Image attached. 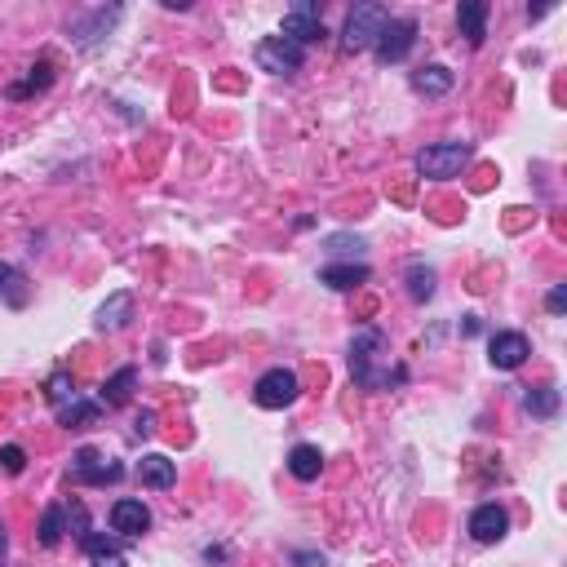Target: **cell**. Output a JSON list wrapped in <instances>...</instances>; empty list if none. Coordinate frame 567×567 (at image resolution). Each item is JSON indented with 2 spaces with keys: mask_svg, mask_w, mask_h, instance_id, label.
<instances>
[{
  "mask_svg": "<svg viewBox=\"0 0 567 567\" xmlns=\"http://www.w3.org/2000/svg\"><path fill=\"white\" fill-rule=\"evenodd\" d=\"M350 377L364 390H390L404 381V368H390V342L381 328H359L350 337Z\"/></svg>",
  "mask_w": 567,
  "mask_h": 567,
  "instance_id": "obj_1",
  "label": "cell"
},
{
  "mask_svg": "<svg viewBox=\"0 0 567 567\" xmlns=\"http://www.w3.org/2000/svg\"><path fill=\"white\" fill-rule=\"evenodd\" d=\"M297 395H302V381H297L293 368H266V373L257 377V386H253V404L266 408V412L293 408Z\"/></svg>",
  "mask_w": 567,
  "mask_h": 567,
  "instance_id": "obj_2",
  "label": "cell"
},
{
  "mask_svg": "<svg viewBox=\"0 0 567 567\" xmlns=\"http://www.w3.org/2000/svg\"><path fill=\"white\" fill-rule=\"evenodd\" d=\"M470 142H435V147H426V151H417V173L421 178H457L461 169L470 164Z\"/></svg>",
  "mask_w": 567,
  "mask_h": 567,
  "instance_id": "obj_3",
  "label": "cell"
},
{
  "mask_svg": "<svg viewBox=\"0 0 567 567\" xmlns=\"http://www.w3.org/2000/svg\"><path fill=\"white\" fill-rule=\"evenodd\" d=\"M390 9L386 5H355L346 14V27H342V49L346 54H359V49H373L377 32L386 27Z\"/></svg>",
  "mask_w": 567,
  "mask_h": 567,
  "instance_id": "obj_4",
  "label": "cell"
},
{
  "mask_svg": "<svg viewBox=\"0 0 567 567\" xmlns=\"http://www.w3.org/2000/svg\"><path fill=\"white\" fill-rule=\"evenodd\" d=\"M412 45H417V23L412 18H386V27L373 40V54H377V63L390 67V63H404L412 54Z\"/></svg>",
  "mask_w": 567,
  "mask_h": 567,
  "instance_id": "obj_5",
  "label": "cell"
},
{
  "mask_svg": "<svg viewBox=\"0 0 567 567\" xmlns=\"http://www.w3.org/2000/svg\"><path fill=\"white\" fill-rule=\"evenodd\" d=\"M120 479H125V466L111 461L107 452L80 448L76 457H71V483H94V488H107V483H120Z\"/></svg>",
  "mask_w": 567,
  "mask_h": 567,
  "instance_id": "obj_6",
  "label": "cell"
},
{
  "mask_svg": "<svg viewBox=\"0 0 567 567\" xmlns=\"http://www.w3.org/2000/svg\"><path fill=\"white\" fill-rule=\"evenodd\" d=\"M302 63H306V49L293 45V40H284V36L257 40V67L271 71V76H297Z\"/></svg>",
  "mask_w": 567,
  "mask_h": 567,
  "instance_id": "obj_7",
  "label": "cell"
},
{
  "mask_svg": "<svg viewBox=\"0 0 567 567\" xmlns=\"http://www.w3.org/2000/svg\"><path fill=\"white\" fill-rule=\"evenodd\" d=\"M284 40H293V45H315V40H324V14H319L315 0H297L293 9L284 14V27H280Z\"/></svg>",
  "mask_w": 567,
  "mask_h": 567,
  "instance_id": "obj_8",
  "label": "cell"
},
{
  "mask_svg": "<svg viewBox=\"0 0 567 567\" xmlns=\"http://www.w3.org/2000/svg\"><path fill=\"white\" fill-rule=\"evenodd\" d=\"M466 528H470V536H474L479 545H497L501 536L510 532V514H505V505H497V501H483L479 510L470 514Z\"/></svg>",
  "mask_w": 567,
  "mask_h": 567,
  "instance_id": "obj_9",
  "label": "cell"
},
{
  "mask_svg": "<svg viewBox=\"0 0 567 567\" xmlns=\"http://www.w3.org/2000/svg\"><path fill=\"white\" fill-rule=\"evenodd\" d=\"M528 355H532V346H528V337H523V333H492V342H488L492 368L514 373V368L528 364Z\"/></svg>",
  "mask_w": 567,
  "mask_h": 567,
  "instance_id": "obj_10",
  "label": "cell"
},
{
  "mask_svg": "<svg viewBox=\"0 0 567 567\" xmlns=\"http://www.w3.org/2000/svg\"><path fill=\"white\" fill-rule=\"evenodd\" d=\"M151 528V510L147 501L138 497H120L116 505H111V532L116 536H142Z\"/></svg>",
  "mask_w": 567,
  "mask_h": 567,
  "instance_id": "obj_11",
  "label": "cell"
},
{
  "mask_svg": "<svg viewBox=\"0 0 567 567\" xmlns=\"http://www.w3.org/2000/svg\"><path fill=\"white\" fill-rule=\"evenodd\" d=\"M129 319H133V293H111L107 302L98 306V315H94V328L98 333H120V328H129Z\"/></svg>",
  "mask_w": 567,
  "mask_h": 567,
  "instance_id": "obj_12",
  "label": "cell"
},
{
  "mask_svg": "<svg viewBox=\"0 0 567 567\" xmlns=\"http://www.w3.org/2000/svg\"><path fill=\"white\" fill-rule=\"evenodd\" d=\"M80 550L89 554L94 567H125V550H120V541L107 532H85L80 536Z\"/></svg>",
  "mask_w": 567,
  "mask_h": 567,
  "instance_id": "obj_13",
  "label": "cell"
},
{
  "mask_svg": "<svg viewBox=\"0 0 567 567\" xmlns=\"http://www.w3.org/2000/svg\"><path fill=\"white\" fill-rule=\"evenodd\" d=\"M488 14H492L488 0H461V9H457V27L474 49H479L483 36H488Z\"/></svg>",
  "mask_w": 567,
  "mask_h": 567,
  "instance_id": "obj_14",
  "label": "cell"
},
{
  "mask_svg": "<svg viewBox=\"0 0 567 567\" xmlns=\"http://www.w3.org/2000/svg\"><path fill=\"white\" fill-rule=\"evenodd\" d=\"M138 479H142V488L164 492V488H173V483H178V466H173L164 452H147V457L138 461Z\"/></svg>",
  "mask_w": 567,
  "mask_h": 567,
  "instance_id": "obj_15",
  "label": "cell"
},
{
  "mask_svg": "<svg viewBox=\"0 0 567 567\" xmlns=\"http://www.w3.org/2000/svg\"><path fill=\"white\" fill-rule=\"evenodd\" d=\"M319 284L337 288V293H350V288L368 284V266L364 262H328L324 271H319Z\"/></svg>",
  "mask_w": 567,
  "mask_h": 567,
  "instance_id": "obj_16",
  "label": "cell"
},
{
  "mask_svg": "<svg viewBox=\"0 0 567 567\" xmlns=\"http://www.w3.org/2000/svg\"><path fill=\"white\" fill-rule=\"evenodd\" d=\"M120 14H125L120 5H111V9H94V14H85L76 27H71V36H76L80 45H94V40H102V36L111 32V27H116V18H120Z\"/></svg>",
  "mask_w": 567,
  "mask_h": 567,
  "instance_id": "obj_17",
  "label": "cell"
},
{
  "mask_svg": "<svg viewBox=\"0 0 567 567\" xmlns=\"http://www.w3.org/2000/svg\"><path fill=\"white\" fill-rule=\"evenodd\" d=\"M288 474H293L297 483H315L319 474H324V452H319L315 443H297V448L288 452Z\"/></svg>",
  "mask_w": 567,
  "mask_h": 567,
  "instance_id": "obj_18",
  "label": "cell"
},
{
  "mask_svg": "<svg viewBox=\"0 0 567 567\" xmlns=\"http://www.w3.org/2000/svg\"><path fill=\"white\" fill-rule=\"evenodd\" d=\"M457 85V76H452L443 63H430V67H417L412 71V89H417L421 98H443L448 89Z\"/></svg>",
  "mask_w": 567,
  "mask_h": 567,
  "instance_id": "obj_19",
  "label": "cell"
},
{
  "mask_svg": "<svg viewBox=\"0 0 567 567\" xmlns=\"http://www.w3.org/2000/svg\"><path fill=\"white\" fill-rule=\"evenodd\" d=\"M133 386H138V368H120V373H111L107 381H102V395H98V404H107V408L129 404Z\"/></svg>",
  "mask_w": 567,
  "mask_h": 567,
  "instance_id": "obj_20",
  "label": "cell"
},
{
  "mask_svg": "<svg viewBox=\"0 0 567 567\" xmlns=\"http://www.w3.org/2000/svg\"><path fill=\"white\" fill-rule=\"evenodd\" d=\"M98 408L102 404H94V399H85V395H76L71 404H63L58 408V421H63L67 430H80V426H94L98 421Z\"/></svg>",
  "mask_w": 567,
  "mask_h": 567,
  "instance_id": "obj_21",
  "label": "cell"
},
{
  "mask_svg": "<svg viewBox=\"0 0 567 567\" xmlns=\"http://www.w3.org/2000/svg\"><path fill=\"white\" fill-rule=\"evenodd\" d=\"M63 536H67V505H49L45 519H40V545H45V550H54Z\"/></svg>",
  "mask_w": 567,
  "mask_h": 567,
  "instance_id": "obj_22",
  "label": "cell"
},
{
  "mask_svg": "<svg viewBox=\"0 0 567 567\" xmlns=\"http://www.w3.org/2000/svg\"><path fill=\"white\" fill-rule=\"evenodd\" d=\"M76 395H80V390H76V381H71V373H63V368H58V373H49V381H45V399L54 404V412L63 408V404H71Z\"/></svg>",
  "mask_w": 567,
  "mask_h": 567,
  "instance_id": "obj_23",
  "label": "cell"
},
{
  "mask_svg": "<svg viewBox=\"0 0 567 567\" xmlns=\"http://www.w3.org/2000/svg\"><path fill=\"white\" fill-rule=\"evenodd\" d=\"M523 408H528L532 417H554V412H559V390H554V386H536V390L523 395Z\"/></svg>",
  "mask_w": 567,
  "mask_h": 567,
  "instance_id": "obj_24",
  "label": "cell"
},
{
  "mask_svg": "<svg viewBox=\"0 0 567 567\" xmlns=\"http://www.w3.org/2000/svg\"><path fill=\"white\" fill-rule=\"evenodd\" d=\"M49 85H54V63L40 58V63L32 67V80H27V85H14V89H9V98H32L36 89H49Z\"/></svg>",
  "mask_w": 567,
  "mask_h": 567,
  "instance_id": "obj_25",
  "label": "cell"
},
{
  "mask_svg": "<svg viewBox=\"0 0 567 567\" xmlns=\"http://www.w3.org/2000/svg\"><path fill=\"white\" fill-rule=\"evenodd\" d=\"M27 275L18 271V266H9V262H0V293H9V302L14 306H23L27 302Z\"/></svg>",
  "mask_w": 567,
  "mask_h": 567,
  "instance_id": "obj_26",
  "label": "cell"
},
{
  "mask_svg": "<svg viewBox=\"0 0 567 567\" xmlns=\"http://www.w3.org/2000/svg\"><path fill=\"white\" fill-rule=\"evenodd\" d=\"M408 293L412 302H426V297H435V271L430 266H408Z\"/></svg>",
  "mask_w": 567,
  "mask_h": 567,
  "instance_id": "obj_27",
  "label": "cell"
},
{
  "mask_svg": "<svg viewBox=\"0 0 567 567\" xmlns=\"http://www.w3.org/2000/svg\"><path fill=\"white\" fill-rule=\"evenodd\" d=\"M324 249L333 253V257H346V262H355V253L364 249V240H359V235H328Z\"/></svg>",
  "mask_w": 567,
  "mask_h": 567,
  "instance_id": "obj_28",
  "label": "cell"
},
{
  "mask_svg": "<svg viewBox=\"0 0 567 567\" xmlns=\"http://www.w3.org/2000/svg\"><path fill=\"white\" fill-rule=\"evenodd\" d=\"M0 470H5V474H23L27 470V452L18 448V443H5V448H0Z\"/></svg>",
  "mask_w": 567,
  "mask_h": 567,
  "instance_id": "obj_29",
  "label": "cell"
},
{
  "mask_svg": "<svg viewBox=\"0 0 567 567\" xmlns=\"http://www.w3.org/2000/svg\"><path fill=\"white\" fill-rule=\"evenodd\" d=\"M67 532L76 536V541L89 532V510H85L80 501H71V505H67Z\"/></svg>",
  "mask_w": 567,
  "mask_h": 567,
  "instance_id": "obj_30",
  "label": "cell"
},
{
  "mask_svg": "<svg viewBox=\"0 0 567 567\" xmlns=\"http://www.w3.org/2000/svg\"><path fill=\"white\" fill-rule=\"evenodd\" d=\"M545 306H550V315H563L567 311V284H554L550 297H545Z\"/></svg>",
  "mask_w": 567,
  "mask_h": 567,
  "instance_id": "obj_31",
  "label": "cell"
},
{
  "mask_svg": "<svg viewBox=\"0 0 567 567\" xmlns=\"http://www.w3.org/2000/svg\"><path fill=\"white\" fill-rule=\"evenodd\" d=\"M133 430H138V435H156V412L142 408V412H138V421H133Z\"/></svg>",
  "mask_w": 567,
  "mask_h": 567,
  "instance_id": "obj_32",
  "label": "cell"
},
{
  "mask_svg": "<svg viewBox=\"0 0 567 567\" xmlns=\"http://www.w3.org/2000/svg\"><path fill=\"white\" fill-rule=\"evenodd\" d=\"M302 567H324V554H293Z\"/></svg>",
  "mask_w": 567,
  "mask_h": 567,
  "instance_id": "obj_33",
  "label": "cell"
},
{
  "mask_svg": "<svg viewBox=\"0 0 567 567\" xmlns=\"http://www.w3.org/2000/svg\"><path fill=\"white\" fill-rule=\"evenodd\" d=\"M5 550H9V532H5V523H0V567H5Z\"/></svg>",
  "mask_w": 567,
  "mask_h": 567,
  "instance_id": "obj_34",
  "label": "cell"
}]
</instances>
